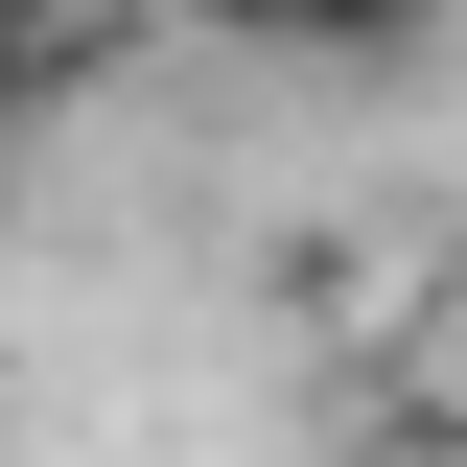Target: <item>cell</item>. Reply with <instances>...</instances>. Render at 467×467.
<instances>
[{
	"label": "cell",
	"instance_id": "3",
	"mask_svg": "<svg viewBox=\"0 0 467 467\" xmlns=\"http://www.w3.org/2000/svg\"><path fill=\"white\" fill-rule=\"evenodd\" d=\"M0 234H24V140H0Z\"/></svg>",
	"mask_w": 467,
	"mask_h": 467
},
{
	"label": "cell",
	"instance_id": "1",
	"mask_svg": "<svg viewBox=\"0 0 467 467\" xmlns=\"http://www.w3.org/2000/svg\"><path fill=\"white\" fill-rule=\"evenodd\" d=\"M164 47L140 0H0V140H47V117H94L117 70Z\"/></svg>",
	"mask_w": 467,
	"mask_h": 467
},
{
	"label": "cell",
	"instance_id": "2",
	"mask_svg": "<svg viewBox=\"0 0 467 467\" xmlns=\"http://www.w3.org/2000/svg\"><path fill=\"white\" fill-rule=\"evenodd\" d=\"M257 47H281V70H420L444 0H257Z\"/></svg>",
	"mask_w": 467,
	"mask_h": 467
}]
</instances>
